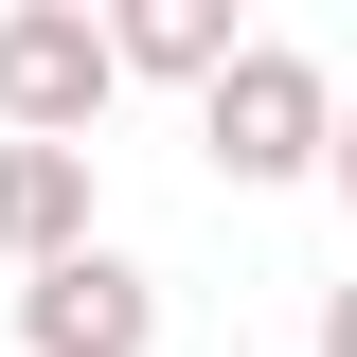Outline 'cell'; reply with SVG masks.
<instances>
[{"mask_svg":"<svg viewBox=\"0 0 357 357\" xmlns=\"http://www.w3.org/2000/svg\"><path fill=\"white\" fill-rule=\"evenodd\" d=\"M197 161L232 178V197H286V178L340 161V72H321L304 36H250L215 72V107H197Z\"/></svg>","mask_w":357,"mask_h":357,"instance_id":"cell-1","label":"cell"},{"mask_svg":"<svg viewBox=\"0 0 357 357\" xmlns=\"http://www.w3.org/2000/svg\"><path fill=\"white\" fill-rule=\"evenodd\" d=\"M107 107H126L107 18H89V0H18V18H0V143H89Z\"/></svg>","mask_w":357,"mask_h":357,"instance_id":"cell-2","label":"cell"},{"mask_svg":"<svg viewBox=\"0 0 357 357\" xmlns=\"http://www.w3.org/2000/svg\"><path fill=\"white\" fill-rule=\"evenodd\" d=\"M18 357H161V268L126 250H72L18 286Z\"/></svg>","mask_w":357,"mask_h":357,"instance_id":"cell-3","label":"cell"},{"mask_svg":"<svg viewBox=\"0 0 357 357\" xmlns=\"http://www.w3.org/2000/svg\"><path fill=\"white\" fill-rule=\"evenodd\" d=\"M0 250H18V286L72 250H107V178H89V143H0Z\"/></svg>","mask_w":357,"mask_h":357,"instance_id":"cell-4","label":"cell"},{"mask_svg":"<svg viewBox=\"0 0 357 357\" xmlns=\"http://www.w3.org/2000/svg\"><path fill=\"white\" fill-rule=\"evenodd\" d=\"M107 54H126L143 89H197V107H215V72L250 36H232V0H126V18H107Z\"/></svg>","mask_w":357,"mask_h":357,"instance_id":"cell-5","label":"cell"},{"mask_svg":"<svg viewBox=\"0 0 357 357\" xmlns=\"http://www.w3.org/2000/svg\"><path fill=\"white\" fill-rule=\"evenodd\" d=\"M321 357H357V286H321Z\"/></svg>","mask_w":357,"mask_h":357,"instance_id":"cell-6","label":"cell"},{"mask_svg":"<svg viewBox=\"0 0 357 357\" xmlns=\"http://www.w3.org/2000/svg\"><path fill=\"white\" fill-rule=\"evenodd\" d=\"M321 178H340V197H357V89H340V161H321Z\"/></svg>","mask_w":357,"mask_h":357,"instance_id":"cell-7","label":"cell"}]
</instances>
